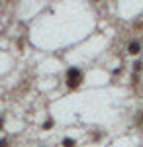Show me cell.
<instances>
[{"label": "cell", "instance_id": "cell-1", "mask_svg": "<svg viewBox=\"0 0 143 147\" xmlns=\"http://www.w3.org/2000/svg\"><path fill=\"white\" fill-rule=\"evenodd\" d=\"M82 82V71L78 67H69L67 69V86L71 90H77Z\"/></svg>", "mask_w": 143, "mask_h": 147}, {"label": "cell", "instance_id": "cell-2", "mask_svg": "<svg viewBox=\"0 0 143 147\" xmlns=\"http://www.w3.org/2000/svg\"><path fill=\"white\" fill-rule=\"evenodd\" d=\"M141 49H143V47H141V43H139L137 39H133V41H130V43H127V51H130L132 55H137Z\"/></svg>", "mask_w": 143, "mask_h": 147}, {"label": "cell", "instance_id": "cell-3", "mask_svg": "<svg viewBox=\"0 0 143 147\" xmlns=\"http://www.w3.org/2000/svg\"><path fill=\"white\" fill-rule=\"evenodd\" d=\"M75 143H77V141L71 139V137H65V139H63V147H75Z\"/></svg>", "mask_w": 143, "mask_h": 147}, {"label": "cell", "instance_id": "cell-4", "mask_svg": "<svg viewBox=\"0 0 143 147\" xmlns=\"http://www.w3.org/2000/svg\"><path fill=\"white\" fill-rule=\"evenodd\" d=\"M53 125H55V122H53V120L49 118V120H47V122H45V124H43V129H51Z\"/></svg>", "mask_w": 143, "mask_h": 147}, {"label": "cell", "instance_id": "cell-5", "mask_svg": "<svg viewBox=\"0 0 143 147\" xmlns=\"http://www.w3.org/2000/svg\"><path fill=\"white\" fill-rule=\"evenodd\" d=\"M133 67H135V71H141L143 63H141V61H135V63H133Z\"/></svg>", "mask_w": 143, "mask_h": 147}, {"label": "cell", "instance_id": "cell-6", "mask_svg": "<svg viewBox=\"0 0 143 147\" xmlns=\"http://www.w3.org/2000/svg\"><path fill=\"white\" fill-rule=\"evenodd\" d=\"M0 147H8V139H0Z\"/></svg>", "mask_w": 143, "mask_h": 147}, {"label": "cell", "instance_id": "cell-7", "mask_svg": "<svg viewBox=\"0 0 143 147\" xmlns=\"http://www.w3.org/2000/svg\"><path fill=\"white\" fill-rule=\"evenodd\" d=\"M2 125H4V118L0 116V129H2Z\"/></svg>", "mask_w": 143, "mask_h": 147}]
</instances>
